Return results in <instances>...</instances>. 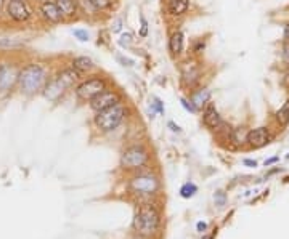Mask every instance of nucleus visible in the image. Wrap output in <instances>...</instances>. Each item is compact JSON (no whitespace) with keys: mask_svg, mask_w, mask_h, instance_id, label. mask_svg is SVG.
Segmentation results:
<instances>
[{"mask_svg":"<svg viewBox=\"0 0 289 239\" xmlns=\"http://www.w3.org/2000/svg\"><path fill=\"white\" fill-rule=\"evenodd\" d=\"M166 2H170V0H166Z\"/></svg>","mask_w":289,"mask_h":239,"instance_id":"40","label":"nucleus"},{"mask_svg":"<svg viewBox=\"0 0 289 239\" xmlns=\"http://www.w3.org/2000/svg\"><path fill=\"white\" fill-rule=\"evenodd\" d=\"M189 101L196 106V109H203L206 104L211 103V92L208 88H198L189 96Z\"/></svg>","mask_w":289,"mask_h":239,"instance_id":"16","label":"nucleus"},{"mask_svg":"<svg viewBox=\"0 0 289 239\" xmlns=\"http://www.w3.org/2000/svg\"><path fill=\"white\" fill-rule=\"evenodd\" d=\"M203 124L211 130H219L224 126V121H222L219 111L216 109V106L212 103H208L203 109Z\"/></svg>","mask_w":289,"mask_h":239,"instance_id":"12","label":"nucleus"},{"mask_svg":"<svg viewBox=\"0 0 289 239\" xmlns=\"http://www.w3.org/2000/svg\"><path fill=\"white\" fill-rule=\"evenodd\" d=\"M106 88H108V82H106L105 77L92 76V77H88L85 80H82L80 84L76 87V95L82 101H90Z\"/></svg>","mask_w":289,"mask_h":239,"instance_id":"4","label":"nucleus"},{"mask_svg":"<svg viewBox=\"0 0 289 239\" xmlns=\"http://www.w3.org/2000/svg\"><path fill=\"white\" fill-rule=\"evenodd\" d=\"M148 162V151L142 145L129 146L121 156V164L126 169H140Z\"/></svg>","mask_w":289,"mask_h":239,"instance_id":"5","label":"nucleus"},{"mask_svg":"<svg viewBox=\"0 0 289 239\" xmlns=\"http://www.w3.org/2000/svg\"><path fill=\"white\" fill-rule=\"evenodd\" d=\"M204 229H206V223H201L200 221V223H198V231H204Z\"/></svg>","mask_w":289,"mask_h":239,"instance_id":"37","label":"nucleus"},{"mask_svg":"<svg viewBox=\"0 0 289 239\" xmlns=\"http://www.w3.org/2000/svg\"><path fill=\"white\" fill-rule=\"evenodd\" d=\"M66 90H68V87H66L58 77H53L52 80H48L45 84V87L42 90V95L47 98L48 101H58Z\"/></svg>","mask_w":289,"mask_h":239,"instance_id":"11","label":"nucleus"},{"mask_svg":"<svg viewBox=\"0 0 289 239\" xmlns=\"http://www.w3.org/2000/svg\"><path fill=\"white\" fill-rule=\"evenodd\" d=\"M159 181L154 175L150 174H140L130 180V189L138 194H153L158 191Z\"/></svg>","mask_w":289,"mask_h":239,"instance_id":"6","label":"nucleus"},{"mask_svg":"<svg viewBox=\"0 0 289 239\" xmlns=\"http://www.w3.org/2000/svg\"><path fill=\"white\" fill-rule=\"evenodd\" d=\"M180 101H181V104H183V108H185L186 111H189V112H193V114H195V112H198V109H196V106H195V104H193L191 101H188V100H186V98H181V100H180Z\"/></svg>","mask_w":289,"mask_h":239,"instance_id":"27","label":"nucleus"},{"mask_svg":"<svg viewBox=\"0 0 289 239\" xmlns=\"http://www.w3.org/2000/svg\"><path fill=\"white\" fill-rule=\"evenodd\" d=\"M135 239H142V237H135Z\"/></svg>","mask_w":289,"mask_h":239,"instance_id":"39","label":"nucleus"},{"mask_svg":"<svg viewBox=\"0 0 289 239\" xmlns=\"http://www.w3.org/2000/svg\"><path fill=\"white\" fill-rule=\"evenodd\" d=\"M244 164H246V166H249V167H255V166H257V162L252 161V159H244Z\"/></svg>","mask_w":289,"mask_h":239,"instance_id":"33","label":"nucleus"},{"mask_svg":"<svg viewBox=\"0 0 289 239\" xmlns=\"http://www.w3.org/2000/svg\"><path fill=\"white\" fill-rule=\"evenodd\" d=\"M169 127H170L173 132H180V127H178V126H175V124H173V122H169Z\"/></svg>","mask_w":289,"mask_h":239,"instance_id":"35","label":"nucleus"},{"mask_svg":"<svg viewBox=\"0 0 289 239\" xmlns=\"http://www.w3.org/2000/svg\"><path fill=\"white\" fill-rule=\"evenodd\" d=\"M72 68L77 69L80 74L84 72H90L95 69V63L92 58H88V56H76V58L72 60Z\"/></svg>","mask_w":289,"mask_h":239,"instance_id":"18","label":"nucleus"},{"mask_svg":"<svg viewBox=\"0 0 289 239\" xmlns=\"http://www.w3.org/2000/svg\"><path fill=\"white\" fill-rule=\"evenodd\" d=\"M58 8L63 12L64 16H74L77 12V4L76 0H55Z\"/></svg>","mask_w":289,"mask_h":239,"instance_id":"19","label":"nucleus"},{"mask_svg":"<svg viewBox=\"0 0 289 239\" xmlns=\"http://www.w3.org/2000/svg\"><path fill=\"white\" fill-rule=\"evenodd\" d=\"M278 159H279V158H271V159L265 161V166H270V164H275V162H276Z\"/></svg>","mask_w":289,"mask_h":239,"instance_id":"36","label":"nucleus"},{"mask_svg":"<svg viewBox=\"0 0 289 239\" xmlns=\"http://www.w3.org/2000/svg\"><path fill=\"white\" fill-rule=\"evenodd\" d=\"M132 42H134V36L129 34V32H127V34H122L121 39H119V45H121V47H126V48L130 47Z\"/></svg>","mask_w":289,"mask_h":239,"instance_id":"24","label":"nucleus"},{"mask_svg":"<svg viewBox=\"0 0 289 239\" xmlns=\"http://www.w3.org/2000/svg\"><path fill=\"white\" fill-rule=\"evenodd\" d=\"M18 84L23 93L34 95L40 90H44L47 84V72L40 64H28L26 68L18 74Z\"/></svg>","mask_w":289,"mask_h":239,"instance_id":"1","label":"nucleus"},{"mask_svg":"<svg viewBox=\"0 0 289 239\" xmlns=\"http://www.w3.org/2000/svg\"><path fill=\"white\" fill-rule=\"evenodd\" d=\"M181 84L186 85L188 88L195 87V84L200 80V66L193 60H186L181 64Z\"/></svg>","mask_w":289,"mask_h":239,"instance_id":"9","label":"nucleus"},{"mask_svg":"<svg viewBox=\"0 0 289 239\" xmlns=\"http://www.w3.org/2000/svg\"><path fill=\"white\" fill-rule=\"evenodd\" d=\"M18 79V76L13 72L12 68L5 64H0V92H7L13 85V82Z\"/></svg>","mask_w":289,"mask_h":239,"instance_id":"15","label":"nucleus"},{"mask_svg":"<svg viewBox=\"0 0 289 239\" xmlns=\"http://www.w3.org/2000/svg\"><path fill=\"white\" fill-rule=\"evenodd\" d=\"M161 218L153 205H142L135 213L134 228L140 236H151L159 229Z\"/></svg>","mask_w":289,"mask_h":239,"instance_id":"2","label":"nucleus"},{"mask_svg":"<svg viewBox=\"0 0 289 239\" xmlns=\"http://www.w3.org/2000/svg\"><path fill=\"white\" fill-rule=\"evenodd\" d=\"M231 142L238 146H243L244 143H247V130L244 127H238L231 130Z\"/></svg>","mask_w":289,"mask_h":239,"instance_id":"20","label":"nucleus"},{"mask_svg":"<svg viewBox=\"0 0 289 239\" xmlns=\"http://www.w3.org/2000/svg\"><path fill=\"white\" fill-rule=\"evenodd\" d=\"M126 106L122 103H118L111 106L108 109H103L100 112H97L95 116V126L100 129L102 132H113L114 129L119 127V124L126 117Z\"/></svg>","mask_w":289,"mask_h":239,"instance_id":"3","label":"nucleus"},{"mask_svg":"<svg viewBox=\"0 0 289 239\" xmlns=\"http://www.w3.org/2000/svg\"><path fill=\"white\" fill-rule=\"evenodd\" d=\"M121 24H122V20H116V21H114V24H113V26H114V28H113V32H119V31H121V28H122Z\"/></svg>","mask_w":289,"mask_h":239,"instance_id":"32","label":"nucleus"},{"mask_svg":"<svg viewBox=\"0 0 289 239\" xmlns=\"http://www.w3.org/2000/svg\"><path fill=\"white\" fill-rule=\"evenodd\" d=\"M204 47H206L204 40H198V42H195V45H193V52L195 53H201L204 50Z\"/></svg>","mask_w":289,"mask_h":239,"instance_id":"30","label":"nucleus"},{"mask_svg":"<svg viewBox=\"0 0 289 239\" xmlns=\"http://www.w3.org/2000/svg\"><path fill=\"white\" fill-rule=\"evenodd\" d=\"M189 10V0H170L167 2V13L170 16H183Z\"/></svg>","mask_w":289,"mask_h":239,"instance_id":"17","label":"nucleus"},{"mask_svg":"<svg viewBox=\"0 0 289 239\" xmlns=\"http://www.w3.org/2000/svg\"><path fill=\"white\" fill-rule=\"evenodd\" d=\"M270 130L268 127H257V129H252L247 132V145L254 150L257 148H263L265 145L270 143Z\"/></svg>","mask_w":289,"mask_h":239,"instance_id":"10","label":"nucleus"},{"mask_svg":"<svg viewBox=\"0 0 289 239\" xmlns=\"http://www.w3.org/2000/svg\"><path fill=\"white\" fill-rule=\"evenodd\" d=\"M116 60H118L122 66H127V68H130V66H134V61L132 60H129V58H126V56H122V55H116Z\"/></svg>","mask_w":289,"mask_h":239,"instance_id":"29","label":"nucleus"},{"mask_svg":"<svg viewBox=\"0 0 289 239\" xmlns=\"http://www.w3.org/2000/svg\"><path fill=\"white\" fill-rule=\"evenodd\" d=\"M5 10H7V15L10 16L12 20L18 21V23L28 21L29 16H31L29 8L23 0H8Z\"/></svg>","mask_w":289,"mask_h":239,"instance_id":"8","label":"nucleus"},{"mask_svg":"<svg viewBox=\"0 0 289 239\" xmlns=\"http://www.w3.org/2000/svg\"><path fill=\"white\" fill-rule=\"evenodd\" d=\"M87 2L92 5L95 10H105L111 5V0H87Z\"/></svg>","mask_w":289,"mask_h":239,"instance_id":"22","label":"nucleus"},{"mask_svg":"<svg viewBox=\"0 0 289 239\" xmlns=\"http://www.w3.org/2000/svg\"><path fill=\"white\" fill-rule=\"evenodd\" d=\"M283 61L289 66V40H284V44H283Z\"/></svg>","mask_w":289,"mask_h":239,"instance_id":"28","label":"nucleus"},{"mask_svg":"<svg viewBox=\"0 0 289 239\" xmlns=\"http://www.w3.org/2000/svg\"><path fill=\"white\" fill-rule=\"evenodd\" d=\"M275 119H276V122L279 124V126H283V127H286L289 124V100L276 111Z\"/></svg>","mask_w":289,"mask_h":239,"instance_id":"21","label":"nucleus"},{"mask_svg":"<svg viewBox=\"0 0 289 239\" xmlns=\"http://www.w3.org/2000/svg\"><path fill=\"white\" fill-rule=\"evenodd\" d=\"M140 23H142V28H140V32H138V36L140 37H146L148 36V21L143 15H140Z\"/></svg>","mask_w":289,"mask_h":239,"instance_id":"26","label":"nucleus"},{"mask_svg":"<svg viewBox=\"0 0 289 239\" xmlns=\"http://www.w3.org/2000/svg\"><path fill=\"white\" fill-rule=\"evenodd\" d=\"M284 40H289V23L284 26Z\"/></svg>","mask_w":289,"mask_h":239,"instance_id":"34","label":"nucleus"},{"mask_svg":"<svg viewBox=\"0 0 289 239\" xmlns=\"http://www.w3.org/2000/svg\"><path fill=\"white\" fill-rule=\"evenodd\" d=\"M90 108H92L95 112H100L103 109H108L111 106L121 103V95L116 92V90H110L106 88L102 93H98L93 100H90Z\"/></svg>","mask_w":289,"mask_h":239,"instance_id":"7","label":"nucleus"},{"mask_svg":"<svg viewBox=\"0 0 289 239\" xmlns=\"http://www.w3.org/2000/svg\"><path fill=\"white\" fill-rule=\"evenodd\" d=\"M185 50V34L181 31H175L172 32V36L169 39V52L173 56L181 55Z\"/></svg>","mask_w":289,"mask_h":239,"instance_id":"14","label":"nucleus"},{"mask_svg":"<svg viewBox=\"0 0 289 239\" xmlns=\"http://www.w3.org/2000/svg\"><path fill=\"white\" fill-rule=\"evenodd\" d=\"M196 186L195 185H191V183H186L183 188H181L180 189V193H181V196H183V197H191L195 193H196Z\"/></svg>","mask_w":289,"mask_h":239,"instance_id":"23","label":"nucleus"},{"mask_svg":"<svg viewBox=\"0 0 289 239\" xmlns=\"http://www.w3.org/2000/svg\"><path fill=\"white\" fill-rule=\"evenodd\" d=\"M40 13H42V16L50 23H61L64 15L63 12L58 8V5L55 4V0H44L42 4H40Z\"/></svg>","mask_w":289,"mask_h":239,"instance_id":"13","label":"nucleus"},{"mask_svg":"<svg viewBox=\"0 0 289 239\" xmlns=\"http://www.w3.org/2000/svg\"><path fill=\"white\" fill-rule=\"evenodd\" d=\"M72 34L76 36L80 40V42H88V32L87 31H84V29H74Z\"/></svg>","mask_w":289,"mask_h":239,"instance_id":"25","label":"nucleus"},{"mask_svg":"<svg viewBox=\"0 0 289 239\" xmlns=\"http://www.w3.org/2000/svg\"><path fill=\"white\" fill-rule=\"evenodd\" d=\"M4 2H5V0H0V8H2V7H4Z\"/></svg>","mask_w":289,"mask_h":239,"instance_id":"38","label":"nucleus"},{"mask_svg":"<svg viewBox=\"0 0 289 239\" xmlns=\"http://www.w3.org/2000/svg\"><path fill=\"white\" fill-rule=\"evenodd\" d=\"M153 106H154L156 111H158L159 114H162V112H164V104H162V101L159 100V98H154V103H153Z\"/></svg>","mask_w":289,"mask_h":239,"instance_id":"31","label":"nucleus"}]
</instances>
